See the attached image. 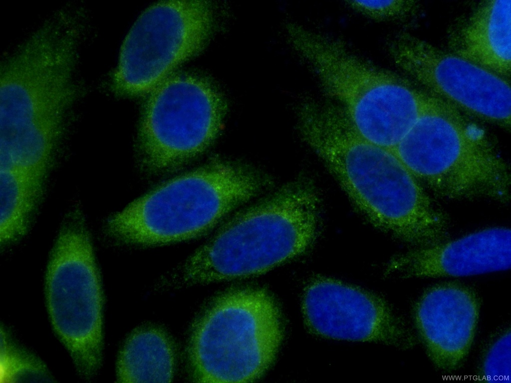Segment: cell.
<instances>
[{"label":"cell","instance_id":"1","mask_svg":"<svg viewBox=\"0 0 511 383\" xmlns=\"http://www.w3.org/2000/svg\"><path fill=\"white\" fill-rule=\"evenodd\" d=\"M302 138L356 207L376 226L401 240L417 233L432 211L421 184L390 150L360 135L334 106L302 121Z\"/></svg>","mask_w":511,"mask_h":383},{"label":"cell","instance_id":"2","mask_svg":"<svg viewBox=\"0 0 511 383\" xmlns=\"http://www.w3.org/2000/svg\"><path fill=\"white\" fill-rule=\"evenodd\" d=\"M319 199L296 182L237 214L187 262V284L260 274L302 254L318 232Z\"/></svg>","mask_w":511,"mask_h":383},{"label":"cell","instance_id":"3","mask_svg":"<svg viewBox=\"0 0 511 383\" xmlns=\"http://www.w3.org/2000/svg\"><path fill=\"white\" fill-rule=\"evenodd\" d=\"M266 187L243 166L216 162L179 177L130 204L108 221L114 236L145 245L186 239L208 230Z\"/></svg>","mask_w":511,"mask_h":383},{"label":"cell","instance_id":"4","mask_svg":"<svg viewBox=\"0 0 511 383\" xmlns=\"http://www.w3.org/2000/svg\"><path fill=\"white\" fill-rule=\"evenodd\" d=\"M304 60L358 132L389 150L419 120L444 109L439 98L369 63L330 37L313 40Z\"/></svg>","mask_w":511,"mask_h":383},{"label":"cell","instance_id":"5","mask_svg":"<svg viewBox=\"0 0 511 383\" xmlns=\"http://www.w3.org/2000/svg\"><path fill=\"white\" fill-rule=\"evenodd\" d=\"M417 181L451 199H510L509 168L482 131L456 109L427 115L391 150Z\"/></svg>","mask_w":511,"mask_h":383},{"label":"cell","instance_id":"6","mask_svg":"<svg viewBox=\"0 0 511 383\" xmlns=\"http://www.w3.org/2000/svg\"><path fill=\"white\" fill-rule=\"evenodd\" d=\"M282 336L279 312L259 289L229 293L195 323L187 348L191 375L200 383H246L273 361Z\"/></svg>","mask_w":511,"mask_h":383},{"label":"cell","instance_id":"7","mask_svg":"<svg viewBox=\"0 0 511 383\" xmlns=\"http://www.w3.org/2000/svg\"><path fill=\"white\" fill-rule=\"evenodd\" d=\"M51 323L85 378L98 368L103 293L91 236L79 211L70 212L52 249L45 276Z\"/></svg>","mask_w":511,"mask_h":383},{"label":"cell","instance_id":"8","mask_svg":"<svg viewBox=\"0 0 511 383\" xmlns=\"http://www.w3.org/2000/svg\"><path fill=\"white\" fill-rule=\"evenodd\" d=\"M215 25L213 7L207 1L167 0L151 5L123 42L114 90L129 95L151 92L174 68L202 50Z\"/></svg>","mask_w":511,"mask_h":383},{"label":"cell","instance_id":"9","mask_svg":"<svg viewBox=\"0 0 511 383\" xmlns=\"http://www.w3.org/2000/svg\"><path fill=\"white\" fill-rule=\"evenodd\" d=\"M226 101L209 80L182 74L165 79L152 91L140 131L144 164L167 171L204 151L218 135Z\"/></svg>","mask_w":511,"mask_h":383},{"label":"cell","instance_id":"10","mask_svg":"<svg viewBox=\"0 0 511 383\" xmlns=\"http://www.w3.org/2000/svg\"><path fill=\"white\" fill-rule=\"evenodd\" d=\"M389 51L397 66L427 92L479 118L510 127L508 79L409 34L397 36Z\"/></svg>","mask_w":511,"mask_h":383},{"label":"cell","instance_id":"11","mask_svg":"<svg viewBox=\"0 0 511 383\" xmlns=\"http://www.w3.org/2000/svg\"><path fill=\"white\" fill-rule=\"evenodd\" d=\"M303 311L309 330L322 337L400 349L414 343L408 326L384 299L338 280L322 277L311 282L304 295Z\"/></svg>","mask_w":511,"mask_h":383},{"label":"cell","instance_id":"12","mask_svg":"<svg viewBox=\"0 0 511 383\" xmlns=\"http://www.w3.org/2000/svg\"><path fill=\"white\" fill-rule=\"evenodd\" d=\"M413 312L417 335L432 364L442 371L457 370L477 329L480 310L474 293L456 284L436 285L421 295Z\"/></svg>","mask_w":511,"mask_h":383},{"label":"cell","instance_id":"13","mask_svg":"<svg viewBox=\"0 0 511 383\" xmlns=\"http://www.w3.org/2000/svg\"><path fill=\"white\" fill-rule=\"evenodd\" d=\"M511 229L493 227L398 255L388 271L406 278L460 277L511 268Z\"/></svg>","mask_w":511,"mask_h":383},{"label":"cell","instance_id":"14","mask_svg":"<svg viewBox=\"0 0 511 383\" xmlns=\"http://www.w3.org/2000/svg\"><path fill=\"white\" fill-rule=\"evenodd\" d=\"M511 0L479 5L452 32V52L508 79L511 67Z\"/></svg>","mask_w":511,"mask_h":383},{"label":"cell","instance_id":"15","mask_svg":"<svg viewBox=\"0 0 511 383\" xmlns=\"http://www.w3.org/2000/svg\"><path fill=\"white\" fill-rule=\"evenodd\" d=\"M176 364L174 343L162 329L151 326L134 331L118 358L117 378L120 383H169Z\"/></svg>","mask_w":511,"mask_h":383},{"label":"cell","instance_id":"16","mask_svg":"<svg viewBox=\"0 0 511 383\" xmlns=\"http://www.w3.org/2000/svg\"><path fill=\"white\" fill-rule=\"evenodd\" d=\"M5 332L1 335V380L4 382L21 380L47 379V371L40 361L13 344Z\"/></svg>","mask_w":511,"mask_h":383},{"label":"cell","instance_id":"17","mask_svg":"<svg viewBox=\"0 0 511 383\" xmlns=\"http://www.w3.org/2000/svg\"><path fill=\"white\" fill-rule=\"evenodd\" d=\"M479 378L489 383H510L511 333L507 330L492 343L479 368Z\"/></svg>","mask_w":511,"mask_h":383},{"label":"cell","instance_id":"18","mask_svg":"<svg viewBox=\"0 0 511 383\" xmlns=\"http://www.w3.org/2000/svg\"><path fill=\"white\" fill-rule=\"evenodd\" d=\"M349 5L357 11L378 20L401 18L413 12L416 5L411 0H350Z\"/></svg>","mask_w":511,"mask_h":383}]
</instances>
